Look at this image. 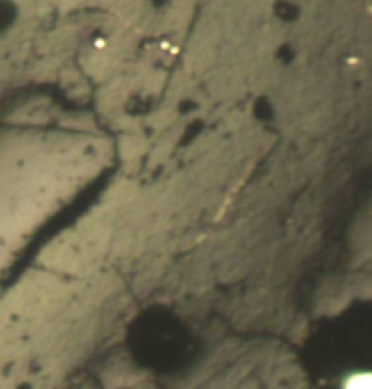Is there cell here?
<instances>
[{"label": "cell", "instance_id": "cell-1", "mask_svg": "<svg viewBox=\"0 0 372 389\" xmlns=\"http://www.w3.org/2000/svg\"><path fill=\"white\" fill-rule=\"evenodd\" d=\"M347 389H371V386H369V376H354L349 384H347Z\"/></svg>", "mask_w": 372, "mask_h": 389}]
</instances>
